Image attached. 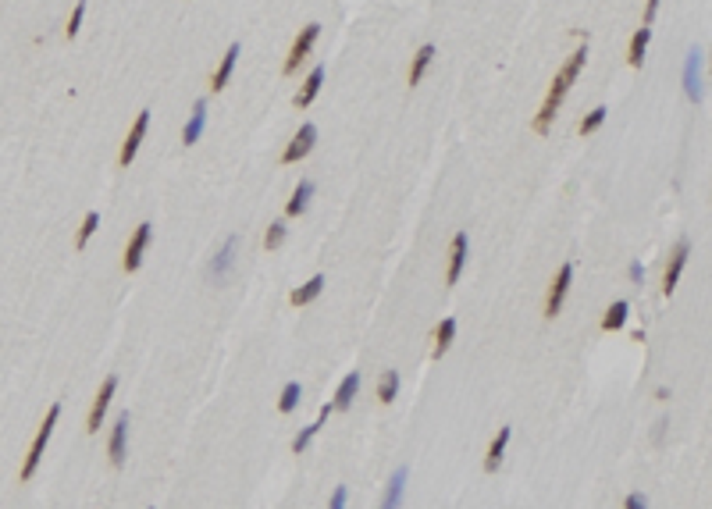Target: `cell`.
<instances>
[{
	"label": "cell",
	"instance_id": "obj_1",
	"mask_svg": "<svg viewBox=\"0 0 712 509\" xmlns=\"http://www.w3.org/2000/svg\"><path fill=\"white\" fill-rule=\"evenodd\" d=\"M584 61H588V47H577V50L566 57V64L556 71L552 86H549V93H545V104H542L538 118H534V132H538V136H545V132H549V125H552V118H556L559 104L566 100L570 86L577 82V75H581V68H584Z\"/></svg>",
	"mask_w": 712,
	"mask_h": 509
},
{
	"label": "cell",
	"instance_id": "obj_2",
	"mask_svg": "<svg viewBox=\"0 0 712 509\" xmlns=\"http://www.w3.org/2000/svg\"><path fill=\"white\" fill-rule=\"evenodd\" d=\"M57 417H61V402H54V406L47 409L43 424H40V431H36V438H32V445H29V456H25V463H22V481H32V474H36V467H40V460H43V449H47V442H50V435H54Z\"/></svg>",
	"mask_w": 712,
	"mask_h": 509
},
{
	"label": "cell",
	"instance_id": "obj_3",
	"mask_svg": "<svg viewBox=\"0 0 712 509\" xmlns=\"http://www.w3.org/2000/svg\"><path fill=\"white\" fill-rule=\"evenodd\" d=\"M317 36H321V25H317V22H310V25L299 29V36H296V43H292L289 57H285V75H292V71L303 64V57L310 54V47L317 43Z\"/></svg>",
	"mask_w": 712,
	"mask_h": 509
},
{
	"label": "cell",
	"instance_id": "obj_4",
	"mask_svg": "<svg viewBox=\"0 0 712 509\" xmlns=\"http://www.w3.org/2000/svg\"><path fill=\"white\" fill-rule=\"evenodd\" d=\"M570 282H574V264H563V268L556 271V278H552L549 292H545V317H556V313H559V306H563V299H566Z\"/></svg>",
	"mask_w": 712,
	"mask_h": 509
},
{
	"label": "cell",
	"instance_id": "obj_5",
	"mask_svg": "<svg viewBox=\"0 0 712 509\" xmlns=\"http://www.w3.org/2000/svg\"><path fill=\"white\" fill-rule=\"evenodd\" d=\"M114 388H118V378H114V374H111V378H104V385H100V392H97L93 406H89L85 431H100V420H104V413H107V406H111V399H114Z\"/></svg>",
	"mask_w": 712,
	"mask_h": 509
},
{
	"label": "cell",
	"instance_id": "obj_6",
	"mask_svg": "<svg viewBox=\"0 0 712 509\" xmlns=\"http://www.w3.org/2000/svg\"><path fill=\"white\" fill-rule=\"evenodd\" d=\"M687 257H691V242H687V239H680V242L673 246V253H670V264H666V271H663V292H666V296L677 289V282H680V271H684Z\"/></svg>",
	"mask_w": 712,
	"mask_h": 509
},
{
	"label": "cell",
	"instance_id": "obj_7",
	"mask_svg": "<svg viewBox=\"0 0 712 509\" xmlns=\"http://www.w3.org/2000/svg\"><path fill=\"white\" fill-rule=\"evenodd\" d=\"M150 235H153V224H146V221L132 232V239H129V246H125V261H121L125 271H136V268L143 264V253H146V246H150Z\"/></svg>",
	"mask_w": 712,
	"mask_h": 509
},
{
	"label": "cell",
	"instance_id": "obj_8",
	"mask_svg": "<svg viewBox=\"0 0 712 509\" xmlns=\"http://www.w3.org/2000/svg\"><path fill=\"white\" fill-rule=\"evenodd\" d=\"M146 128H150V111H139V114H136V125L129 128V136H125V143H121V153H118V164H121V167L132 164V157H136V150H139Z\"/></svg>",
	"mask_w": 712,
	"mask_h": 509
},
{
	"label": "cell",
	"instance_id": "obj_9",
	"mask_svg": "<svg viewBox=\"0 0 712 509\" xmlns=\"http://www.w3.org/2000/svg\"><path fill=\"white\" fill-rule=\"evenodd\" d=\"M314 143H317V128H314V125H299V132L292 136V143H289L285 153H282V164H296V160H303V157L314 150Z\"/></svg>",
	"mask_w": 712,
	"mask_h": 509
},
{
	"label": "cell",
	"instance_id": "obj_10",
	"mask_svg": "<svg viewBox=\"0 0 712 509\" xmlns=\"http://www.w3.org/2000/svg\"><path fill=\"white\" fill-rule=\"evenodd\" d=\"M125 445H129V413H121L118 420H114V428H111V442H107V453H111V463L114 467H121L125 463Z\"/></svg>",
	"mask_w": 712,
	"mask_h": 509
},
{
	"label": "cell",
	"instance_id": "obj_11",
	"mask_svg": "<svg viewBox=\"0 0 712 509\" xmlns=\"http://www.w3.org/2000/svg\"><path fill=\"white\" fill-rule=\"evenodd\" d=\"M463 264H467V232H456L453 246H449V271H445V282L456 285L463 275Z\"/></svg>",
	"mask_w": 712,
	"mask_h": 509
},
{
	"label": "cell",
	"instance_id": "obj_12",
	"mask_svg": "<svg viewBox=\"0 0 712 509\" xmlns=\"http://www.w3.org/2000/svg\"><path fill=\"white\" fill-rule=\"evenodd\" d=\"M235 57H239V43H232V47L225 50V57H221L218 71L210 75V90H214V93H221V90L228 86V78H232V71H235Z\"/></svg>",
	"mask_w": 712,
	"mask_h": 509
},
{
	"label": "cell",
	"instance_id": "obj_13",
	"mask_svg": "<svg viewBox=\"0 0 712 509\" xmlns=\"http://www.w3.org/2000/svg\"><path fill=\"white\" fill-rule=\"evenodd\" d=\"M698 64H701V54H698V50H691V54H687V64H684V93H687V100H698V97H701Z\"/></svg>",
	"mask_w": 712,
	"mask_h": 509
},
{
	"label": "cell",
	"instance_id": "obj_14",
	"mask_svg": "<svg viewBox=\"0 0 712 509\" xmlns=\"http://www.w3.org/2000/svg\"><path fill=\"white\" fill-rule=\"evenodd\" d=\"M203 125H207V104L196 100V107H193V114H189V121H186V128H182V143L193 146V143L203 136Z\"/></svg>",
	"mask_w": 712,
	"mask_h": 509
},
{
	"label": "cell",
	"instance_id": "obj_15",
	"mask_svg": "<svg viewBox=\"0 0 712 509\" xmlns=\"http://www.w3.org/2000/svg\"><path fill=\"white\" fill-rule=\"evenodd\" d=\"M356 392H360V374L356 371H349L345 378H342V385H338V392H335V409H349L352 406V399H356Z\"/></svg>",
	"mask_w": 712,
	"mask_h": 509
},
{
	"label": "cell",
	"instance_id": "obj_16",
	"mask_svg": "<svg viewBox=\"0 0 712 509\" xmlns=\"http://www.w3.org/2000/svg\"><path fill=\"white\" fill-rule=\"evenodd\" d=\"M509 428H499V435L492 438V445H488V456H485V470L488 474H495L499 470V463H502V456H506V445H509Z\"/></svg>",
	"mask_w": 712,
	"mask_h": 509
},
{
	"label": "cell",
	"instance_id": "obj_17",
	"mask_svg": "<svg viewBox=\"0 0 712 509\" xmlns=\"http://www.w3.org/2000/svg\"><path fill=\"white\" fill-rule=\"evenodd\" d=\"M403 491H406V467H399V470L392 474V481L385 484V502H381V509H399V505H403Z\"/></svg>",
	"mask_w": 712,
	"mask_h": 509
},
{
	"label": "cell",
	"instance_id": "obj_18",
	"mask_svg": "<svg viewBox=\"0 0 712 509\" xmlns=\"http://www.w3.org/2000/svg\"><path fill=\"white\" fill-rule=\"evenodd\" d=\"M331 409H335V406H331V402H328V406H321V413H317V420H314V424H310V428H303V431H299V435H296V438H292V453H303V449H307V445H310V442H314V435H317V431H321V428H324V420H328V413H331Z\"/></svg>",
	"mask_w": 712,
	"mask_h": 509
},
{
	"label": "cell",
	"instance_id": "obj_19",
	"mask_svg": "<svg viewBox=\"0 0 712 509\" xmlns=\"http://www.w3.org/2000/svg\"><path fill=\"white\" fill-rule=\"evenodd\" d=\"M648 40H652V29H648V25H641V29L631 36V47H627V61H631V68H641L645 50H648Z\"/></svg>",
	"mask_w": 712,
	"mask_h": 509
},
{
	"label": "cell",
	"instance_id": "obj_20",
	"mask_svg": "<svg viewBox=\"0 0 712 509\" xmlns=\"http://www.w3.org/2000/svg\"><path fill=\"white\" fill-rule=\"evenodd\" d=\"M321 289H324V275H314L307 285H299V289H292V296H289V303L292 306H307V303H314L317 296H321Z\"/></svg>",
	"mask_w": 712,
	"mask_h": 509
},
{
	"label": "cell",
	"instance_id": "obj_21",
	"mask_svg": "<svg viewBox=\"0 0 712 509\" xmlns=\"http://www.w3.org/2000/svg\"><path fill=\"white\" fill-rule=\"evenodd\" d=\"M627 313H631V303L627 299H616L605 310V317H602V331H619L623 324H627Z\"/></svg>",
	"mask_w": 712,
	"mask_h": 509
},
{
	"label": "cell",
	"instance_id": "obj_22",
	"mask_svg": "<svg viewBox=\"0 0 712 509\" xmlns=\"http://www.w3.org/2000/svg\"><path fill=\"white\" fill-rule=\"evenodd\" d=\"M431 61H434V47H431V43H424V47L413 54V64H410V75H406V78H410V86H417V82L424 78V71H427V64H431Z\"/></svg>",
	"mask_w": 712,
	"mask_h": 509
},
{
	"label": "cell",
	"instance_id": "obj_23",
	"mask_svg": "<svg viewBox=\"0 0 712 509\" xmlns=\"http://www.w3.org/2000/svg\"><path fill=\"white\" fill-rule=\"evenodd\" d=\"M321 82H324V68H314V71L307 75V82H303V90L296 93V107H310V100H314L317 90H321Z\"/></svg>",
	"mask_w": 712,
	"mask_h": 509
},
{
	"label": "cell",
	"instance_id": "obj_24",
	"mask_svg": "<svg viewBox=\"0 0 712 509\" xmlns=\"http://www.w3.org/2000/svg\"><path fill=\"white\" fill-rule=\"evenodd\" d=\"M310 196H314V182H307V179H303V182H299V186H296V193H292V200H289V203H285V214H289V217H299V214H303V210H307V203H310Z\"/></svg>",
	"mask_w": 712,
	"mask_h": 509
},
{
	"label": "cell",
	"instance_id": "obj_25",
	"mask_svg": "<svg viewBox=\"0 0 712 509\" xmlns=\"http://www.w3.org/2000/svg\"><path fill=\"white\" fill-rule=\"evenodd\" d=\"M453 335H456V321L445 317V321L434 328V353H431V357H441L445 349H449V346H453Z\"/></svg>",
	"mask_w": 712,
	"mask_h": 509
},
{
	"label": "cell",
	"instance_id": "obj_26",
	"mask_svg": "<svg viewBox=\"0 0 712 509\" xmlns=\"http://www.w3.org/2000/svg\"><path fill=\"white\" fill-rule=\"evenodd\" d=\"M235 242H239V239L232 235V239L225 242V249L218 253V261L210 264V275H214V278H221V275H225V271L232 268V261H235Z\"/></svg>",
	"mask_w": 712,
	"mask_h": 509
},
{
	"label": "cell",
	"instance_id": "obj_27",
	"mask_svg": "<svg viewBox=\"0 0 712 509\" xmlns=\"http://www.w3.org/2000/svg\"><path fill=\"white\" fill-rule=\"evenodd\" d=\"M399 395V371H385L381 378H378V399L381 402H392Z\"/></svg>",
	"mask_w": 712,
	"mask_h": 509
},
{
	"label": "cell",
	"instance_id": "obj_28",
	"mask_svg": "<svg viewBox=\"0 0 712 509\" xmlns=\"http://www.w3.org/2000/svg\"><path fill=\"white\" fill-rule=\"evenodd\" d=\"M97 224H100V214L89 210V214L82 217V224H78V235H75V246H78V249H85V242L93 239V232H97Z\"/></svg>",
	"mask_w": 712,
	"mask_h": 509
},
{
	"label": "cell",
	"instance_id": "obj_29",
	"mask_svg": "<svg viewBox=\"0 0 712 509\" xmlns=\"http://www.w3.org/2000/svg\"><path fill=\"white\" fill-rule=\"evenodd\" d=\"M299 395H303L299 381H289V385L282 388V399H278V409H282V413H292V409L299 406Z\"/></svg>",
	"mask_w": 712,
	"mask_h": 509
},
{
	"label": "cell",
	"instance_id": "obj_30",
	"mask_svg": "<svg viewBox=\"0 0 712 509\" xmlns=\"http://www.w3.org/2000/svg\"><path fill=\"white\" fill-rule=\"evenodd\" d=\"M605 114H609V111H605V107H595V111H588V114H584V118H581V125H577V132H581V136H591V132H595V128H602V121H605Z\"/></svg>",
	"mask_w": 712,
	"mask_h": 509
},
{
	"label": "cell",
	"instance_id": "obj_31",
	"mask_svg": "<svg viewBox=\"0 0 712 509\" xmlns=\"http://www.w3.org/2000/svg\"><path fill=\"white\" fill-rule=\"evenodd\" d=\"M282 242H285V224L275 221L271 228H267V235H263V246H267V249H278Z\"/></svg>",
	"mask_w": 712,
	"mask_h": 509
},
{
	"label": "cell",
	"instance_id": "obj_32",
	"mask_svg": "<svg viewBox=\"0 0 712 509\" xmlns=\"http://www.w3.org/2000/svg\"><path fill=\"white\" fill-rule=\"evenodd\" d=\"M82 15H85V0H78L75 11H71V18H68V25H64V36H68V40H75V32H78V25H82Z\"/></svg>",
	"mask_w": 712,
	"mask_h": 509
},
{
	"label": "cell",
	"instance_id": "obj_33",
	"mask_svg": "<svg viewBox=\"0 0 712 509\" xmlns=\"http://www.w3.org/2000/svg\"><path fill=\"white\" fill-rule=\"evenodd\" d=\"M623 509H648V502H645L641 491H631L627 498H623Z\"/></svg>",
	"mask_w": 712,
	"mask_h": 509
},
{
	"label": "cell",
	"instance_id": "obj_34",
	"mask_svg": "<svg viewBox=\"0 0 712 509\" xmlns=\"http://www.w3.org/2000/svg\"><path fill=\"white\" fill-rule=\"evenodd\" d=\"M328 509H345V488L338 484L335 491H331V502H328Z\"/></svg>",
	"mask_w": 712,
	"mask_h": 509
},
{
	"label": "cell",
	"instance_id": "obj_35",
	"mask_svg": "<svg viewBox=\"0 0 712 509\" xmlns=\"http://www.w3.org/2000/svg\"><path fill=\"white\" fill-rule=\"evenodd\" d=\"M655 11H659V0H648V4H645V25L655 18Z\"/></svg>",
	"mask_w": 712,
	"mask_h": 509
},
{
	"label": "cell",
	"instance_id": "obj_36",
	"mask_svg": "<svg viewBox=\"0 0 712 509\" xmlns=\"http://www.w3.org/2000/svg\"><path fill=\"white\" fill-rule=\"evenodd\" d=\"M627 275H631V282H641V278H645V268H641V264H638V261H634V264H631V271H627Z\"/></svg>",
	"mask_w": 712,
	"mask_h": 509
}]
</instances>
